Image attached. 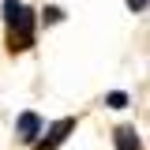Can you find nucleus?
Returning a JSON list of instances; mask_svg holds the SVG:
<instances>
[{
  "label": "nucleus",
  "mask_w": 150,
  "mask_h": 150,
  "mask_svg": "<svg viewBox=\"0 0 150 150\" xmlns=\"http://www.w3.org/2000/svg\"><path fill=\"white\" fill-rule=\"evenodd\" d=\"M8 30H11V53L15 49H30L34 45V11L23 4L15 19H8Z\"/></svg>",
  "instance_id": "f257e3e1"
},
{
  "label": "nucleus",
  "mask_w": 150,
  "mask_h": 150,
  "mask_svg": "<svg viewBox=\"0 0 150 150\" xmlns=\"http://www.w3.org/2000/svg\"><path fill=\"white\" fill-rule=\"evenodd\" d=\"M68 131H75V120H71V116H64V120H56L53 128L45 131V139L38 143V150H56L60 143H64V139H68Z\"/></svg>",
  "instance_id": "f03ea898"
},
{
  "label": "nucleus",
  "mask_w": 150,
  "mask_h": 150,
  "mask_svg": "<svg viewBox=\"0 0 150 150\" xmlns=\"http://www.w3.org/2000/svg\"><path fill=\"white\" fill-rule=\"evenodd\" d=\"M15 128H19V139H23V143H38V135H41V116H38V112H23Z\"/></svg>",
  "instance_id": "7ed1b4c3"
},
{
  "label": "nucleus",
  "mask_w": 150,
  "mask_h": 150,
  "mask_svg": "<svg viewBox=\"0 0 150 150\" xmlns=\"http://www.w3.org/2000/svg\"><path fill=\"white\" fill-rule=\"evenodd\" d=\"M116 150H143V143H139V135H135V128H116Z\"/></svg>",
  "instance_id": "20e7f679"
},
{
  "label": "nucleus",
  "mask_w": 150,
  "mask_h": 150,
  "mask_svg": "<svg viewBox=\"0 0 150 150\" xmlns=\"http://www.w3.org/2000/svg\"><path fill=\"white\" fill-rule=\"evenodd\" d=\"M105 105H109V109H128V94H124V90H112L109 98H105Z\"/></svg>",
  "instance_id": "39448f33"
},
{
  "label": "nucleus",
  "mask_w": 150,
  "mask_h": 150,
  "mask_svg": "<svg viewBox=\"0 0 150 150\" xmlns=\"http://www.w3.org/2000/svg\"><path fill=\"white\" fill-rule=\"evenodd\" d=\"M41 19H45V23H60V19H64V11H60L56 4H49V8L41 11Z\"/></svg>",
  "instance_id": "423d86ee"
},
{
  "label": "nucleus",
  "mask_w": 150,
  "mask_h": 150,
  "mask_svg": "<svg viewBox=\"0 0 150 150\" xmlns=\"http://www.w3.org/2000/svg\"><path fill=\"white\" fill-rule=\"evenodd\" d=\"M146 4H150V0H128V8H131V11H143Z\"/></svg>",
  "instance_id": "0eeeda50"
}]
</instances>
